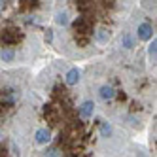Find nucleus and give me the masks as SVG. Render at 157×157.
Here are the masks:
<instances>
[{
  "instance_id": "f257e3e1",
  "label": "nucleus",
  "mask_w": 157,
  "mask_h": 157,
  "mask_svg": "<svg viewBox=\"0 0 157 157\" xmlns=\"http://www.w3.org/2000/svg\"><path fill=\"white\" fill-rule=\"evenodd\" d=\"M68 63H55L27 89L12 121L13 142L30 155H93L123 148L125 132L95 104L82 80L68 83Z\"/></svg>"
},
{
  "instance_id": "f03ea898",
  "label": "nucleus",
  "mask_w": 157,
  "mask_h": 157,
  "mask_svg": "<svg viewBox=\"0 0 157 157\" xmlns=\"http://www.w3.org/2000/svg\"><path fill=\"white\" fill-rule=\"evenodd\" d=\"M82 83L97 108L123 131H140L153 112L155 80L129 53L114 49L106 61L87 66Z\"/></svg>"
},
{
  "instance_id": "7ed1b4c3",
  "label": "nucleus",
  "mask_w": 157,
  "mask_h": 157,
  "mask_svg": "<svg viewBox=\"0 0 157 157\" xmlns=\"http://www.w3.org/2000/svg\"><path fill=\"white\" fill-rule=\"evenodd\" d=\"M136 0H53V40L72 61L102 53L132 13Z\"/></svg>"
},
{
  "instance_id": "20e7f679",
  "label": "nucleus",
  "mask_w": 157,
  "mask_h": 157,
  "mask_svg": "<svg viewBox=\"0 0 157 157\" xmlns=\"http://www.w3.org/2000/svg\"><path fill=\"white\" fill-rule=\"evenodd\" d=\"M51 10L53 0H8L0 12V70L38 59L40 25Z\"/></svg>"
},
{
  "instance_id": "39448f33",
  "label": "nucleus",
  "mask_w": 157,
  "mask_h": 157,
  "mask_svg": "<svg viewBox=\"0 0 157 157\" xmlns=\"http://www.w3.org/2000/svg\"><path fill=\"white\" fill-rule=\"evenodd\" d=\"M32 74L29 68H2L0 70V119L10 123L17 114L27 89L30 87Z\"/></svg>"
}]
</instances>
